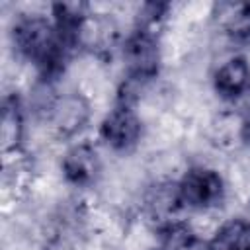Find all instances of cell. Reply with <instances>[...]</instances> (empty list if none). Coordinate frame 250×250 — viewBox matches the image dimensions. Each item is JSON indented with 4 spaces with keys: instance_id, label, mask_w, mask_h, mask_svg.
I'll return each mask as SVG.
<instances>
[{
    "instance_id": "ba28073f",
    "label": "cell",
    "mask_w": 250,
    "mask_h": 250,
    "mask_svg": "<svg viewBox=\"0 0 250 250\" xmlns=\"http://www.w3.org/2000/svg\"><path fill=\"white\" fill-rule=\"evenodd\" d=\"M209 250H250V223L230 221L209 242Z\"/></svg>"
},
{
    "instance_id": "7a4b0ae2",
    "label": "cell",
    "mask_w": 250,
    "mask_h": 250,
    "mask_svg": "<svg viewBox=\"0 0 250 250\" xmlns=\"http://www.w3.org/2000/svg\"><path fill=\"white\" fill-rule=\"evenodd\" d=\"M180 199L184 207L207 209L221 201L223 197V180L215 170L193 168L178 184Z\"/></svg>"
},
{
    "instance_id": "277c9868",
    "label": "cell",
    "mask_w": 250,
    "mask_h": 250,
    "mask_svg": "<svg viewBox=\"0 0 250 250\" xmlns=\"http://www.w3.org/2000/svg\"><path fill=\"white\" fill-rule=\"evenodd\" d=\"M100 133L109 146L123 150L133 146L141 137V121L131 109V105L119 104L115 109H111L105 115V119L102 121Z\"/></svg>"
},
{
    "instance_id": "30bf717a",
    "label": "cell",
    "mask_w": 250,
    "mask_h": 250,
    "mask_svg": "<svg viewBox=\"0 0 250 250\" xmlns=\"http://www.w3.org/2000/svg\"><path fill=\"white\" fill-rule=\"evenodd\" d=\"M221 27L232 39H250V4H227L221 8Z\"/></svg>"
},
{
    "instance_id": "3957f363",
    "label": "cell",
    "mask_w": 250,
    "mask_h": 250,
    "mask_svg": "<svg viewBox=\"0 0 250 250\" xmlns=\"http://www.w3.org/2000/svg\"><path fill=\"white\" fill-rule=\"evenodd\" d=\"M123 59L129 70V78L143 82L156 74L158 62H160V51L156 37L148 29H139L135 35H131L123 49Z\"/></svg>"
},
{
    "instance_id": "5b68a950",
    "label": "cell",
    "mask_w": 250,
    "mask_h": 250,
    "mask_svg": "<svg viewBox=\"0 0 250 250\" xmlns=\"http://www.w3.org/2000/svg\"><path fill=\"white\" fill-rule=\"evenodd\" d=\"M90 117L88 102L78 94H66L55 100L49 107V119L51 125L61 135H72L78 129L84 127V123Z\"/></svg>"
},
{
    "instance_id": "6da1fadb",
    "label": "cell",
    "mask_w": 250,
    "mask_h": 250,
    "mask_svg": "<svg viewBox=\"0 0 250 250\" xmlns=\"http://www.w3.org/2000/svg\"><path fill=\"white\" fill-rule=\"evenodd\" d=\"M14 43L21 55H25L47 74L61 68L64 49L68 47L57 25L39 16L23 18L16 23Z\"/></svg>"
},
{
    "instance_id": "52a82bcc",
    "label": "cell",
    "mask_w": 250,
    "mask_h": 250,
    "mask_svg": "<svg viewBox=\"0 0 250 250\" xmlns=\"http://www.w3.org/2000/svg\"><path fill=\"white\" fill-rule=\"evenodd\" d=\"M100 170L96 150L88 145H78L70 148L62 160V172L72 184H90Z\"/></svg>"
},
{
    "instance_id": "9c48e42d",
    "label": "cell",
    "mask_w": 250,
    "mask_h": 250,
    "mask_svg": "<svg viewBox=\"0 0 250 250\" xmlns=\"http://www.w3.org/2000/svg\"><path fill=\"white\" fill-rule=\"evenodd\" d=\"M23 135V121L21 111L16 100H6L2 109V127H0V141H2V152L16 150L21 143Z\"/></svg>"
},
{
    "instance_id": "8fae6325",
    "label": "cell",
    "mask_w": 250,
    "mask_h": 250,
    "mask_svg": "<svg viewBox=\"0 0 250 250\" xmlns=\"http://www.w3.org/2000/svg\"><path fill=\"white\" fill-rule=\"evenodd\" d=\"M240 133H242V139L246 145H250V109L246 111L244 119H242V127H240Z\"/></svg>"
},
{
    "instance_id": "8992f818",
    "label": "cell",
    "mask_w": 250,
    "mask_h": 250,
    "mask_svg": "<svg viewBox=\"0 0 250 250\" xmlns=\"http://www.w3.org/2000/svg\"><path fill=\"white\" fill-rule=\"evenodd\" d=\"M250 86V66L246 59L232 57L215 72V90L223 98H236Z\"/></svg>"
}]
</instances>
